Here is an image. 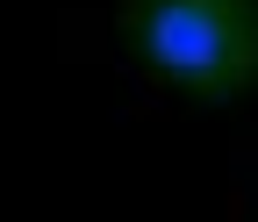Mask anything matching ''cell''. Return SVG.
I'll list each match as a JSON object with an SVG mask.
<instances>
[{
    "label": "cell",
    "mask_w": 258,
    "mask_h": 222,
    "mask_svg": "<svg viewBox=\"0 0 258 222\" xmlns=\"http://www.w3.org/2000/svg\"><path fill=\"white\" fill-rule=\"evenodd\" d=\"M129 50L194 101L258 86V0H129Z\"/></svg>",
    "instance_id": "6da1fadb"
}]
</instances>
